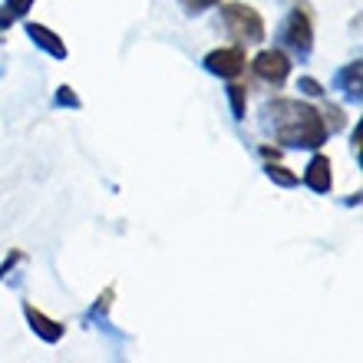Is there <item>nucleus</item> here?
Segmentation results:
<instances>
[{"label": "nucleus", "instance_id": "f257e3e1", "mask_svg": "<svg viewBox=\"0 0 363 363\" xmlns=\"http://www.w3.org/2000/svg\"><path fill=\"white\" fill-rule=\"evenodd\" d=\"M264 116L274 129V139L284 149H320L330 135L320 109L301 103V99H291V96H274L264 106Z\"/></svg>", "mask_w": 363, "mask_h": 363}, {"label": "nucleus", "instance_id": "f03ea898", "mask_svg": "<svg viewBox=\"0 0 363 363\" xmlns=\"http://www.w3.org/2000/svg\"><path fill=\"white\" fill-rule=\"evenodd\" d=\"M221 20H225L228 33L238 40V43H261V40L268 37V30H264V17H261L255 7L241 4V0H228V4H221Z\"/></svg>", "mask_w": 363, "mask_h": 363}, {"label": "nucleus", "instance_id": "7ed1b4c3", "mask_svg": "<svg viewBox=\"0 0 363 363\" xmlns=\"http://www.w3.org/2000/svg\"><path fill=\"white\" fill-rule=\"evenodd\" d=\"M281 37H284L287 50L297 53V57H307L314 50V13H311L307 0H294V10L287 13L284 27H281Z\"/></svg>", "mask_w": 363, "mask_h": 363}, {"label": "nucleus", "instance_id": "20e7f679", "mask_svg": "<svg viewBox=\"0 0 363 363\" xmlns=\"http://www.w3.org/2000/svg\"><path fill=\"white\" fill-rule=\"evenodd\" d=\"M251 73L264 79L268 86L281 89L287 83V77H291V57L284 50H261L258 57L251 60Z\"/></svg>", "mask_w": 363, "mask_h": 363}, {"label": "nucleus", "instance_id": "39448f33", "mask_svg": "<svg viewBox=\"0 0 363 363\" xmlns=\"http://www.w3.org/2000/svg\"><path fill=\"white\" fill-rule=\"evenodd\" d=\"M205 69L215 73L221 79H238L245 77V69H248V57H245V50L238 47H221V50H211L208 57H205Z\"/></svg>", "mask_w": 363, "mask_h": 363}, {"label": "nucleus", "instance_id": "423d86ee", "mask_svg": "<svg viewBox=\"0 0 363 363\" xmlns=\"http://www.w3.org/2000/svg\"><path fill=\"white\" fill-rule=\"evenodd\" d=\"M23 317H27V324L33 327V334H37L40 340H47V344H60V340H63V334H67V324H60V320L47 317L40 307L30 304V301L23 304Z\"/></svg>", "mask_w": 363, "mask_h": 363}, {"label": "nucleus", "instance_id": "0eeeda50", "mask_svg": "<svg viewBox=\"0 0 363 363\" xmlns=\"http://www.w3.org/2000/svg\"><path fill=\"white\" fill-rule=\"evenodd\" d=\"M304 185L311 191H317V195H327V191H330L334 175H330V159H327V155H314V159H311V165H307V172H304Z\"/></svg>", "mask_w": 363, "mask_h": 363}, {"label": "nucleus", "instance_id": "6e6552de", "mask_svg": "<svg viewBox=\"0 0 363 363\" xmlns=\"http://www.w3.org/2000/svg\"><path fill=\"white\" fill-rule=\"evenodd\" d=\"M27 37L37 43L40 50H47L50 57H57V60H67V43H63V37H57L50 27H43V23H27Z\"/></svg>", "mask_w": 363, "mask_h": 363}, {"label": "nucleus", "instance_id": "1a4fd4ad", "mask_svg": "<svg viewBox=\"0 0 363 363\" xmlns=\"http://www.w3.org/2000/svg\"><path fill=\"white\" fill-rule=\"evenodd\" d=\"M360 60H354L350 67H344L340 73H337V89H344L347 99H360Z\"/></svg>", "mask_w": 363, "mask_h": 363}, {"label": "nucleus", "instance_id": "9d476101", "mask_svg": "<svg viewBox=\"0 0 363 363\" xmlns=\"http://www.w3.org/2000/svg\"><path fill=\"white\" fill-rule=\"evenodd\" d=\"M33 0H7L4 7H0V33H7L10 27H13V20L27 17V10Z\"/></svg>", "mask_w": 363, "mask_h": 363}, {"label": "nucleus", "instance_id": "9b49d317", "mask_svg": "<svg viewBox=\"0 0 363 363\" xmlns=\"http://www.w3.org/2000/svg\"><path fill=\"white\" fill-rule=\"evenodd\" d=\"M264 175H268L274 185H281V189H294V185H301V175L291 172V169H287V165H281L277 159L264 165Z\"/></svg>", "mask_w": 363, "mask_h": 363}, {"label": "nucleus", "instance_id": "f8f14e48", "mask_svg": "<svg viewBox=\"0 0 363 363\" xmlns=\"http://www.w3.org/2000/svg\"><path fill=\"white\" fill-rule=\"evenodd\" d=\"M228 103H231V116H235V119H245V116H248V86H245V83H231Z\"/></svg>", "mask_w": 363, "mask_h": 363}, {"label": "nucleus", "instance_id": "ddd939ff", "mask_svg": "<svg viewBox=\"0 0 363 363\" xmlns=\"http://www.w3.org/2000/svg\"><path fill=\"white\" fill-rule=\"evenodd\" d=\"M113 297H116V287H106L103 294L96 297V307L86 314V320H96V317H106V314H109V307H113Z\"/></svg>", "mask_w": 363, "mask_h": 363}, {"label": "nucleus", "instance_id": "4468645a", "mask_svg": "<svg viewBox=\"0 0 363 363\" xmlns=\"http://www.w3.org/2000/svg\"><path fill=\"white\" fill-rule=\"evenodd\" d=\"M57 106H67V109H79V106H83V99L73 93V86H60V89H57Z\"/></svg>", "mask_w": 363, "mask_h": 363}, {"label": "nucleus", "instance_id": "2eb2a0df", "mask_svg": "<svg viewBox=\"0 0 363 363\" xmlns=\"http://www.w3.org/2000/svg\"><path fill=\"white\" fill-rule=\"evenodd\" d=\"M324 123H327V129H330V133H334V129H340V125H344V109H340V106H324Z\"/></svg>", "mask_w": 363, "mask_h": 363}, {"label": "nucleus", "instance_id": "dca6fc26", "mask_svg": "<svg viewBox=\"0 0 363 363\" xmlns=\"http://www.w3.org/2000/svg\"><path fill=\"white\" fill-rule=\"evenodd\" d=\"M297 89H301L304 96H324L327 93L324 83H317L314 77H301V79H297Z\"/></svg>", "mask_w": 363, "mask_h": 363}, {"label": "nucleus", "instance_id": "f3484780", "mask_svg": "<svg viewBox=\"0 0 363 363\" xmlns=\"http://www.w3.org/2000/svg\"><path fill=\"white\" fill-rule=\"evenodd\" d=\"M17 261H23V251L13 248V251L7 255V258H4V264H0V281H4V277H7L10 271H13V264H17Z\"/></svg>", "mask_w": 363, "mask_h": 363}, {"label": "nucleus", "instance_id": "a211bd4d", "mask_svg": "<svg viewBox=\"0 0 363 363\" xmlns=\"http://www.w3.org/2000/svg\"><path fill=\"white\" fill-rule=\"evenodd\" d=\"M182 4H185V10H189V13H201V10L215 7L218 0H182Z\"/></svg>", "mask_w": 363, "mask_h": 363}, {"label": "nucleus", "instance_id": "6ab92c4d", "mask_svg": "<svg viewBox=\"0 0 363 363\" xmlns=\"http://www.w3.org/2000/svg\"><path fill=\"white\" fill-rule=\"evenodd\" d=\"M261 155H264L268 162H274V159H277L281 152H277V149H271V145H261Z\"/></svg>", "mask_w": 363, "mask_h": 363}]
</instances>
